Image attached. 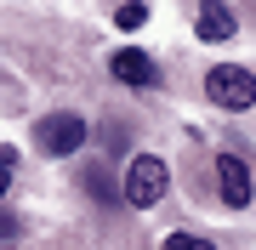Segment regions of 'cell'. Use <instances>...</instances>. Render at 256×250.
Here are the masks:
<instances>
[{
  "instance_id": "8fae6325",
  "label": "cell",
  "mask_w": 256,
  "mask_h": 250,
  "mask_svg": "<svg viewBox=\"0 0 256 250\" xmlns=\"http://www.w3.org/2000/svg\"><path fill=\"white\" fill-rule=\"evenodd\" d=\"M12 233H18V222H12V216H6V211H0V245H6V239H12Z\"/></svg>"
},
{
  "instance_id": "6da1fadb",
  "label": "cell",
  "mask_w": 256,
  "mask_h": 250,
  "mask_svg": "<svg viewBox=\"0 0 256 250\" xmlns=\"http://www.w3.org/2000/svg\"><path fill=\"white\" fill-rule=\"evenodd\" d=\"M165 188H171V165H165L160 154H131L126 176H120V199H126L131 211H154L165 199Z\"/></svg>"
},
{
  "instance_id": "277c9868",
  "label": "cell",
  "mask_w": 256,
  "mask_h": 250,
  "mask_svg": "<svg viewBox=\"0 0 256 250\" xmlns=\"http://www.w3.org/2000/svg\"><path fill=\"white\" fill-rule=\"evenodd\" d=\"M216 194H222V205H234V211H245V205L256 199L250 165L239 154H216Z\"/></svg>"
},
{
  "instance_id": "8992f818",
  "label": "cell",
  "mask_w": 256,
  "mask_h": 250,
  "mask_svg": "<svg viewBox=\"0 0 256 250\" xmlns=\"http://www.w3.org/2000/svg\"><path fill=\"white\" fill-rule=\"evenodd\" d=\"M194 34L205 46H222V40L239 34V17L228 11V0H200V17H194Z\"/></svg>"
},
{
  "instance_id": "3957f363",
  "label": "cell",
  "mask_w": 256,
  "mask_h": 250,
  "mask_svg": "<svg viewBox=\"0 0 256 250\" xmlns=\"http://www.w3.org/2000/svg\"><path fill=\"white\" fill-rule=\"evenodd\" d=\"M34 148L40 154H52V159H68V154H80L86 148V120L80 114H46V120L34 125Z\"/></svg>"
},
{
  "instance_id": "9c48e42d",
  "label": "cell",
  "mask_w": 256,
  "mask_h": 250,
  "mask_svg": "<svg viewBox=\"0 0 256 250\" xmlns=\"http://www.w3.org/2000/svg\"><path fill=\"white\" fill-rule=\"evenodd\" d=\"M160 250H216V245H210V239H200V233H171Z\"/></svg>"
},
{
  "instance_id": "ba28073f",
  "label": "cell",
  "mask_w": 256,
  "mask_h": 250,
  "mask_svg": "<svg viewBox=\"0 0 256 250\" xmlns=\"http://www.w3.org/2000/svg\"><path fill=\"white\" fill-rule=\"evenodd\" d=\"M142 23H148V6H142V0H126V6L114 11V28H126V34H131V28H142Z\"/></svg>"
},
{
  "instance_id": "30bf717a",
  "label": "cell",
  "mask_w": 256,
  "mask_h": 250,
  "mask_svg": "<svg viewBox=\"0 0 256 250\" xmlns=\"http://www.w3.org/2000/svg\"><path fill=\"white\" fill-rule=\"evenodd\" d=\"M12 171H18V154L0 148V199H6V188H12Z\"/></svg>"
},
{
  "instance_id": "7a4b0ae2",
  "label": "cell",
  "mask_w": 256,
  "mask_h": 250,
  "mask_svg": "<svg viewBox=\"0 0 256 250\" xmlns=\"http://www.w3.org/2000/svg\"><path fill=\"white\" fill-rule=\"evenodd\" d=\"M205 97L228 114H245V108H256V74L239 68V63H216L205 74Z\"/></svg>"
},
{
  "instance_id": "52a82bcc",
  "label": "cell",
  "mask_w": 256,
  "mask_h": 250,
  "mask_svg": "<svg viewBox=\"0 0 256 250\" xmlns=\"http://www.w3.org/2000/svg\"><path fill=\"white\" fill-rule=\"evenodd\" d=\"M80 188H86L92 199H102V205H108V199H120V182H114L102 165H86V171H80Z\"/></svg>"
},
{
  "instance_id": "5b68a950",
  "label": "cell",
  "mask_w": 256,
  "mask_h": 250,
  "mask_svg": "<svg viewBox=\"0 0 256 250\" xmlns=\"http://www.w3.org/2000/svg\"><path fill=\"white\" fill-rule=\"evenodd\" d=\"M108 74L120 80V85H137V91H154L160 85V63L148 51H137V46H120L114 57H108Z\"/></svg>"
}]
</instances>
